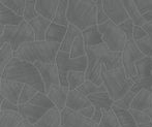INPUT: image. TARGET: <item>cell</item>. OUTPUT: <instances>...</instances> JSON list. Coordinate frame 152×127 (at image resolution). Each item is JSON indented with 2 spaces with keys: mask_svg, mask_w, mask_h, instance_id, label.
<instances>
[{
  "mask_svg": "<svg viewBox=\"0 0 152 127\" xmlns=\"http://www.w3.org/2000/svg\"><path fill=\"white\" fill-rule=\"evenodd\" d=\"M60 50V44L49 42H26L15 52V57L34 64L36 62L55 63L57 54Z\"/></svg>",
  "mask_w": 152,
  "mask_h": 127,
  "instance_id": "cell-2",
  "label": "cell"
},
{
  "mask_svg": "<svg viewBox=\"0 0 152 127\" xmlns=\"http://www.w3.org/2000/svg\"><path fill=\"white\" fill-rule=\"evenodd\" d=\"M102 5H104V9L108 16L109 20L112 21L114 24L119 26L129 19V16L124 7L123 1L106 0V1H102Z\"/></svg>",
  "mask_w": 152,
  "mask_h": 127,
  "instance_id": "cell-13",
  "label": "cell"
},
{
  "mask_svg": "<svg viewBox=\"0 0 152 127\" xmlns=\"http://www.w3.org/2000/svg\"><path fill=\"white\" fill-rule=\"evenodd\" d=\"M68 23L84 31L97 25V4L93 0H72L67 9Z\"/></svg>",
  "mask_w": 152,
  "mask_h": 127,
  "instance_id": "cell-3",
  "label": "cell"
},
{
  "mask_svg": "<svg viewBox=\"0 0 152 127\" xmlns=\"http://www.w3.org/2000/svg\"><path fill=\"white\" fill-rule=\"evenodd\" d=\"M86 55H87L86 46H85L83 35H82V33H81L80 35L77 36L74 44H72L69 56H70V58H80V57H84V56H86Z\"/></svg>",
  "mask_w": 152,
  "mask_h": 127,
  "instance_id": "cell-35",
  "label": "cell"
},
{
  "mask_svg": "<svg viewBox=\"0 0 152 127\" xmlns=\"http://www.w3.org/2000/svg\"><path fill=\"white\" fill-rule=\"evenodd\" d=\"M119 27L122 29V31L125 33L126 35V38L127 40H130L132 39V32H134V24L130 19L126 20L125 22H123L122 24L119 25Z\"/></svg>",
  "mask_w": 152,
  "mask_h": 127,
  "instance_id": "cell-42",
  "label": "cell"
},
{
  "mask_svg": "<svg viewBox=\"0 0 152 127\" xmlns=\"http://www.w3.org/2000/svg\"><path fill=\"white\" fill-rule=\"evenodd\" d=\"M102 77L107 91L114 101H117L123 97L127 92L132 89L134 85V80L126 76L123 66L108 70L102 65Z\"/></svg>",
  "mask_w": 152,
  "mask_h": 127,
  "instance_id": "cell-5",
  "label": "cell"
},
{
  "mask_svg": "<svg viewBox=\"0 0 152 127\" xmlns=\"http://www.w3.org/2000/svg\"><path fill=\"white\" fill-rule=\"evenodd\" d=\"M144 57L146 56L142 53L137 42L134 39L127 40L125 48L122 51V66L125 70L126 76L134 80V83L137 81L136 63Z\"/></svg>",
  "mask_w": 152,
  "mask_h": 127,
  "instance_id": "cell-10",
  "label": "cell"
},
{
  "mask_svg": "<svg viewBox=\"0 0 152 127\" xmlns=\"http://www.w3.org/2000/svg\"><path fill=\"white\" fill-rule=\"evenodd\" d=\"M38 92L39 91H38L36 88L32 87L30 85H24L22 92H21L20 99H19V105L25 104V103L29 102L30 100L33 99L34 96H35Z\"/></svg>",
  "mask_w": 152,
  "mask_h": 127,
  "instance_id": "cell-40",
  "label": "cell"
},
{
  "mask_svg": "<svg viewBox=\"0 0 152 127\" xmlns=\"http://www.w3.org/2000/svg\"><path fill=\"white\" fill-rule=\"evenodd\" d=\"M136 4L143 16L148 12H152V0H138L136 1Z\"/></svg>",
  "mask_w": 152,
  "mask_h": 127,
  "instance_id": "cell-43",
  "label": "cell"
},
{
  "mask_svg": "<svg viewBox=\"0 0 152 127\" xmlns=\"http://www.w3.org/2000/svg\"><path fill=\"white\" fill-rule=\"evenodd\" d=\"M62 127H98L91 119L82 116L80 113L66 107L61 112Z\"/></svg>",
  "mask_w": 152,
  "mask_h": 127,
  "instance_id": "cell-14",
  "label": "cell"
},
{
  "mask_svg": "<svg viewBox=\"0 0 152 127\" xmlns=\"http://www.w3.org/2000/svg\"><path fill=\"white\" fill-rule=\"evenodd\" d=\"M96 4H97V25H102L104 23L108 22L109 18L104 9L102 1L98 0V1H96Z\"/></svg>",
  "mask_w": 152,
  "mask_h": 127,
  "instance_id": "cell-44",
  "label": "cell"
},
{
  "mask_svg": "<svg viewBox=\"0 0 152 127\" xmlns=\"http://www.w3.org/2000/svg\"><path fill=\"white\" fill-rule=\"evenodd\" d=\"M137 81L132 87V91L139 92L142 89L150 90L152 88V59L144 57L136 63Z\"/></svg>",
  "mask_w": 152,
  "mask_h": 127,
  "instance_id": "cell-11",
  "label": "cell"
},
{
  "mask_svg": "<svg viewBox=\"0 0 152 127\" xmlns=\"http://www.w3.org/2000/svg\"><path fill=\"white\" fill-rule=\"evenodd\" d=\"M66 32H67V27L66 26H61L52 22L50 27H49L48 31H47L46 42L61 45L66 35Z\"/></svg>",
  "mask_w": 152,
  "mask_h": 127,
  "instance_id": "cell-23",
  "label": "cell"
},
{
  "mask_svg": "<svg viewBox=\"0 0 152 127\" xmlns=\"http://www.w3.org/2000/svg\"><path fill=\"white\" fill-rule=\"evenodd\" d=\"M152 109V91L147 89H142L137 92L136 97L132 103L130 109L146 112Z\"/></svg>",
  "mask_w": 152,
  "mask_h": 127,
  "instance_id": "cell-20",
  "label": "cell"
},
{
  "mask_svg": "<svg viewBox=\"0 0 152 127\" xmlns=\"http://www.w3.org/2000/svg\"><path fill=\"white\" fill-rule=\"evenodd\" d=\"M24 18L14 12L12 9L0 3V25L1 26H18L24 22Z\"/></svg>",
  "mask_w": 152,
  "mask_h": 127,
  "instance_id": "cell-22",
  "label": "cell"
},
{
  "mask_svg": "<svg viewBox=\"0 0 152 127\" xmlns=\"http://www.w3.org/2000/svg\"><path fill=\"white\" fill-rule=\"evenodd\" d=\"M23 120L19 112L0 111V127H17Z\"/></svg>",
  "mask_w": 152,
  "mask_h": 127,
  "instance_id": "cell-27",
  "label": "cell"
},
{
  "mask_svg": "<svg viewBox=\"0 0 152 127\" xmlns=\"http://www.w3.org/2000/svg\"><path fill=\"white\" fill-rule=\"evenodd\" d=\"M86 52L88 59V67L85 72L86 76L96 68H100L102 65L108 70L122 66V53L111 51L104 42L87 48Z\"/></svg>",
  "mask_w": 152,
  "mask_h": 127,
  "instance_id": "cell-4",
  "label": "cell"
},
{
  "mask_svg": "<svg viewBox=\"0 0 152 127\" xmlns=\"http://www.w3.org/2000/svg\"><path fill=\"white\" fill-rule=\"evenodd\" d=\"M102 109L98 107H95V112H94V115L91 120L94 123L99 124L100 121H102Z\"/></svg>",
  "mask_w": 152,
  "mask_h": 127,
  "instance_id": "cell-48",
  "label": "cell"
},
{
  "mask_svg": "<svg viewBox=\"0 0 152 127\" xmlns=\"http://www.w3.org/2000/svg\"><path fill=\"white\" fill-rule=\"evenodd\" d=\"M17 127H35V126H34V124L30 123V122L27 121V120H23Z\"/></svg>",
  "mask_w": 152,
  "mask_h": 127,
  "instance_id": "cell-49",
  "label": "cell"
},
{
  "mask_svg": "<svg viewBox=\"0 0 152 127\" xmlns=\"http://www.w3.org/2000/svg\"><path fill=\"white\" fill-rule=\"evenodd\" d=\"M68 93H69V88L68 87L56 85V86H53L49 90L47 95L51 99V101L54 103L55 107L60 112H62L66 109V101H67Z\"/></svg>",
  "mask_w": 152,
  "mask_h": 127,
  "instance_id": "cell-16",
  "label": "cell"
},
{
  "mask_svg": "<svg viewBox=\"0 0 152 127\" xmlns=\"http://www.w3.org/2000/svg\"><path fill=\"white\" fill-rule=\"evenodd\" d=\"M36 68L42 76V82L46 87V94L53 86L60 85L59 72L56 63H44V62H36L34 63Z\"/></svg>",
  "mask_w": 152,
  "mask_h": 127,
  "instance_id": "cell-12",
  "label": "cell"
},
{
  "mask_svg": "<svg viewBox=\"0 0 152 127\" xmlns=\"http://www.w3.org/2000/svg\"><path fill=\"white\" fill-rule=\"evenodd\" d=\"M98 29L107 47L113 52L122 53L127 42V38L121 28L109 20L104 24L98 25Z\"/></svg>",
  "mask_w": 152,
  "mask_h": 127,
  "instance_id": "cell-9",
  "label": "cell"
},
{
  "mask_svg": "<svg viewBox=\"0 0 152 127\" xmlns=\"http://www.w3.org/2000/svg\"><path fill=\"white\" fill-rule=\"evenodd\" d=\"M87 97H88L89 100L91 101L92 105L98 107L102 109H104V111H109V109H112L113 103H114V100L111 98L108 91L91 94V95L87 96Z\"/></svg>",
  "mask_w": 152,
  "mask_h": 127,
  "instance_id": "cell-25",
  "label": "cell"
},
{
  "mask_svg": "<svg viewBox=\"0 0 152 127\" xmlns=\"http://www.w3.org/2000/svg\"><path fill=\"white\" fill-rule=\"evenodd\" d=\"M146 113L148 114L149 116H150V118H151V120H152V109H148V111H146Z\"/></svg>",
  "mask_w": 152,
  "mask_h": 127,
  "instance_id": "cell-51",
  "label": "cell"
},
{
  "mask_svg": "<svg viewBox=\"0 0 152 127\" xmlns=\"http://www.w3.org/2000/svg\"><path fill=\"white\" fill-rule=\"evenodd\" d=\"M39 16L38 12H36V1L34 0H26V7L24 10L23 18L26 22H30L33 19L37 18Z\"/></svg>",
  "mask_w": 152,
  "mask_h": 127,
  "instance_id": "cell-41",
  "label": "cell"
},
{
  "mask_svg": "<svg viewBox=\"0 0 152 127\" xmlns=\"http://www.w3.org/2000/svg\"><path fill=\"white\" fill-rule=\"evenodd\" d=\"M56 63L59 72L60 85L68 87L67 76L70 72H86L88 67L87 55L80 58H70L69 53L59 51L56 57Z\"/></svg>",
  "mask_w": 152,
  "mask_h": 127,
  "instance_id": "cell-8",
  "label": "cell"
},
{
  "mask_svg": "<svg viewBox=\"0 0 152 127\" xmlns=\"http://www.w3.org/2000/svg\"><path fill=\"white\" fill-rule=\"evenodd\" d=\"M82 33L79 28H77L76 26L69 24L67 27V32H66V35L64 37L63 42L60 45V50L61 52H65V53H70V50H72V44H74L75 39L77 38V36L80 35Z\"/></svg>",
  "mask_w": 152,
  "mask_h": 127,
  "instance_id": "cell-29",
  "label": "cell"
},
{
  "mask_svg": "<svg viewBox=\"0 0 152 127\" xmlns=\"http://www.w3.org/2000/svg\"><path fill=\"white\" fill-rule=\"evenodd\" d=\"M148 36V33L146 30L143 28V26H136L134 27V32H132V39L134 42H139V40L144 39L145 37Z\"/></svg>",
  "mask_w": 152,
  "mask_h": 127,
  "instance_id": "cell-45",
  "label": "cell"
},
{
  "mask_svg": "<svg viewBox=\"0 0 152 127\" xmlns=\"http://www.w3.org/2000/svg\"><path fill=\"white\" fill-rule=\"evenodd\" d=\"M14 57L15 52L8 42H6L3 46L0 47V72H1V74L4 72L6 65L12 61V59Z\"/></svg>",
  "mask_w": 152,
  "mask_h": 127,
  "instance_id": "cell-31",
  "label": "cell"
},
{
  "mask_svg": "<svg viewBox=\"0 0 152 127\" xmlns=\"http://www.w3.org/2000/svg\"><path fill=\"white\" fill-rule=\"evenodd\" d=\"M146 32L148 33V36L144 39L136 42L140 50L146 57H149L152 59V22H147L143 26Z\"/></svg>",
  "mask_w": 152,
  "mask_h": 127,
  "instance_id": "cell-28",
  "label": "cell"
},
{
  "mask_svg": "<svg viewBox=\"0 0 152 127\" xmlns=\"http://www.w3.org/2000/svg\"><path fill=\"white\" fill-rule=\"evenodd\" d=\"M78 91H80L81 93H83L84 95L89 96L91 94L99 93V92H104L107 91V88L104 87V85L102 86H96L94 83H92L91 81L87 80L82 86L78 89Z\"/></svg>",
  "mask_w": 152,
  "mask_h": 127,
  "instance_id": "cell-38",
  "label": "cell"
},
{
  "mask_svg": "<svg viewBox=\"0 0 152 127\" xmlns=\"http://www.w3.org/2000/svg\"><path fill=\"white\" fill-rule=\"evenodd\" d=\"M0 3L12 9L18 16L23 17L24 15V10L26 7V0H2Z\"/></svg>",
  "mask_w": 152,
  "mask_h": 127,
  "instance_id": "cell-37",
  "label": "cell"
},
{
  "mask_svg": "<svg viewBox=\"0 0 152 127\" xmlns=\"http://www.w3.org/2000/svg\"><path fill=\"white\" fill-rule=\"evenodd\" d=\"M124 7H125L126 12H127L129 19L134 22L136 26H144L146 24V20H145L144 16L140 12L138 6L136 4V1L132 0H124L123 1Z\"/></svg>",
  "mask_w": 152,
  "mask_h": 127,
  "instance_id": "cell-26",
  "label": "cell"
},
{
  "mask_svg": "<svg viewBox=\"0 0 152 127\" xmlns=\"http://www.w3.org/2000/svg\"><path fill=\"white\" fill-rule=\"evenodd\" d=\"M51 23H52V21L47 20L46 18L42 16H38L37 18L33 19L29 22V25L31 26L34 35H35V40H37V42H45L46 40V34Z\"/></svg>",
  "mask_w": 152,
  "mask_h": 127,
  "instance_id": "cell-21",
  "label": "cell"
},
{
  "mask_svg": "<svg viewBox=\"0 0 152 127\" xmlns=\"http://www.w3.org/2000/svg\"><path fill=\"white\" fill-rule=\"evenodd\" d=\"M94 112H95V107H94V105H90V107H85V109L79 111L78 113H80L81 115L88 118V119H92V117H93V115H94Z\"/></svg>",
  "mask_w": 152,
  "mask_h": 127,
  "instance_id": "cell-47",
  "label": "cell"
},
{
  "mask_svg": "<svg viewBox=\"0 0 152 127\" xmlns=\"http://www.w3.org/2000/svg\"><path fill=\"white\" fill-rule=\"evenodd\" d=\"M24 87V84L19 82L10 81V80L1 79L0 82V96L1 100L7 99L10 101L19 104L21 92Z\"/></svg>",
  "mask_w": 152,
  "mask_h": 127,
  "instance_id": "cell-15",
  "label": "cell"
},
{
  "mask_svg": "<svg viewBox=\"0 0 152 127\" xmlns=\"http://www.w3.org/2000/svg\"><path fill=\"white\" fill-rule=\"evenodd\" d=\"M129 111L134 116L138 127H152V120L146 112L137 111V109H129Z\"/></svg>",
  "mask_w": 152,
  "mask_h": 127,
  "instance_id": "cell-36",
  "label": "cell"
},
{
  "mask_svg": "<svg viewBox=\"0 0 152 127\" xmlns=\"http://www.w3.org/2000/svg\"><path fill=\"white\" fill-rule=\"evenodd\" d=\"M144 18L146 22H152V12H148V14L144 15Z\"/></svg>",
  "mask_w": 152,
  "mask_h": 127,
  "instance_id": "cell-50",
  "label": "cell"
},
{
  "mask_svg": "<svg viewBox=\"0 0 152 127\" xmlns=\"http://www.w3.org/2000/svg\"><path fill=\"white\" fill-rule=\"evenodd\" d=\"M0 111H15L19 112V104L10 101L7 99L1 100V105H0Z\"/></svg>",
  "mask_w": 152,
  "mask_h": 127,
  "instance_id": "cell-46",
  "label": "cell"
},
{
  "mask_svg": "<svg viewBox=\"0 0 152 127\" xmlns=\"http://www.w3.org/2000/svg\"><path fill=\"white\" fill-rule=\"evenodd\" d=\"M150 90H151V91H152V88H151V89H150Z\"/></svg>",
  "mask_w": 152,
  "mask_h": 127,
  "instance_id": "cell-52",
  "label": "cell"
},
{
  "mask_svg": "<svg viewBox=\"0 0 152 127\" xmlns=\"http://www.w3.org/2000/svg\"><path fill=\"white\" fill-rule=\"evenodd\" d=\"M136 94H137V92L130 90V91L127 92L122 98L117 100V101H114L112 107H118V109H130L132 103L134 101V97H136Z\"/></svg>",
  "mask_w": 152,
  "mask_h": 127,
  "instance_id": "cell-39",
  "label": "cell"
},
{
  "mask_svg": "<svg viewBox=\"0 0 152 127\" xmlns=\"http://www.w3.org/2000/svg\"><path fill=\"white\" fill-rule=\"evenodd\" d=\"M59 0H37L36 1V12L38 15L47 20L53 22L59 5Z\"/></svg>",
  "mask_w": 152,
  "mask_h": 127,
  "instance_id": "cell-19",
  "label": "cell"
},
{
  "mask_svg": "<svg viewBox=\"0 0 152 127\" xmlns=\"http://www.w3.org/2000/svg\"><path fill=\"white\" fill-rule=\"evenodd\" d=\"M82 35L84 38L86 49L90 48V47L98 46V45L104 42L102 36L99 32V29H98V25L91 26V27L85 29L84 31H82Z\"/></svg>",
  "mask_w": 152,
  "mask_h": 127,
  "instance_id": "cell-24",
  "label": "cell"
},
{
  "mask_svg": "<svg viewBox=\"0 0 152 127\" xmlns=\"http://www.w3.org/2000/svg\"><path fill=\"white\" fill-rule=\"evenodd\" d=\"M112 109L116 114L121 127H138L136 120L129 109H121L118 107H112Z\"/></svg>",
  "mask_w": 152,
  "mask_h": 127,
  "instance_id": "cell-30",
  "label": "cell"
},
{
  "mask_svg": "<svg viewBox=\"0 0 152 127\" xmlns=\"http://www.w3.org/2000/svg\"><path fill=\"white\" fill-rule=\"evenodd\" d=\"M54 107V103L51 101L46 93L38 92L29 102L19 105V113L24 120L35 124L49 109Z\"/></svg>",
  "mask_w": 152,
  "mask_h": 127,
  "instance_id": "cell-7",
  "label": "cell"
},
{
  "mask_svg": "<svg viewBox=\"0 0 152 127\" xmlns=\"http://www.w3.org/2000/svg\"><path fill=\"white\" fill-rule=\"evenodd\" d=\"M35 40V35L28 22L24 21L18 26H6L3 33L0 35V47L8 42L16 52L22 45Z\"/></svg>",
  "mask_w": 152,
  "mask_h": 127,
  "instance_id": "cell-6",
  "label": "cell"
},
{
  "mask_svg": "<svg viewBox=\"0 0 152 127\" xmlns=\"http://www.w3.org/2000/svg\"><path fill=\"white\" fill-rule=\"evenodd\" d=\"M1 79L19 82L24 85H30L39 92L46 93V87L36 66L30 62L16 57L12 58V61L6 65L4 72L1 74Z\"/></svg>",
  "mask_w": 152,
  "mask_h": 127,
  "instance_id": "cell-1",
  "label": "cell"
},
{
  "mask_svg": "<svg viewBox=\"0 0 152 127\" xmlns=\"http://www.w3.org/2000/svg\"><path fill=\"white\" fill-rule=\"evenodd\" d=\"M35 127H62L61 112L56 107L50 109L35 124Z\"/></svg>",
  "mask_w": 152,
  "mask_h": 127,
  "instance_id": "cell-18",
  "label": "cell"
},
{
  "mask_svg": "<svg viewBox=\"0 0 152 127\" xmlns=\"http://www.w3.org/2000/svg\"><path fill=\"white\" fill-rule=\"evenodd\" d=\"M87 81L85 72H68L67 82L69 91L78 90Z\"/></svg>",
  "mask_w": 152,
  "mask_h": 127,
  "instance_id": "cell-32",
  "label": "cell"
},
{
  "mask_svg": "<svg viewBox=\"0 0 152 127\" xmlns=\"http://www.w3.org/2000/svg\"><path fill=\"white\" fill-rule=\"evenodd\" d=\"M90 105H92V103L86 95L81 93L78 90L69 91L67 96V101H66V107L67 109L79 112L81 109H85V107H90Z\"/></svg>",
  "mask_w": 152,
  "mask_h": 127,
  "instance_id": "cell-17",
  "label": "cell"
},
{
  "mask_svg": "<svg viewBox=\"0 0 152 127\" xmlns=\"http://www.w3.org/2000/svg\"><path fill=\"white\" fill-rule=\"evenodd\" d=\"M98 127H121L115 112L112 109L109 111L102 109V118Z\"/></svg>",
  "mask_w": 152,
  "mask_h": 127,
  "instance_id": "cell-34",
  "label": "cell"
},
{
  "mask_svg": "<svg viewBox=\"0 0 152 127\" xmlns=\"http://www.w3.org/2000/svg\"><path fill=\"white\" fill-rule=\"evenodd\" d=\"M68 3H69V1H67V0H62V1L59 2L58 8H57L56 15H55V18H54V20H53V22L58 25L68 27V25H69L68 20H67Z\"/></svg>",
  "mask_w": 152,
  "mask_h": 127,
  "instance_id": "cell-33",
  "label": "cell"
}]
</instances>
